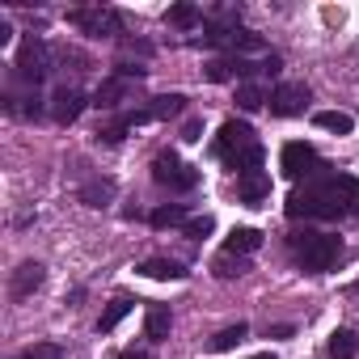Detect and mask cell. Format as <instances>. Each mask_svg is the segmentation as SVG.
Segmentation results:
<instances>
[{
  "label": "cell",
  "mask_w": 359,
  "mask_h": 359,
  "mask_svg": "<svg viewBox=\"0 0 359 359\" xmlns=\"http://www.w3.org/2000/svg\"><path fill=\"white\" fill-rule=\"evenodd\" d=\"M359 199V182L351 173H338L330 165H321L304 187H296L283 203L287 220H342L355 212Z\"/></svg>",
  "instance_id": "1"
},
{
  "label": "cell",
  "mask_w": 359,
  "mask_h": 359,
  "mask_svg": "<svg viewBox=\"0 0 359 359\" xmlns=\"http://www.w3.org/2000/svg\"><path fill=\"white\" fill-rule=\"evenodd\" d=\"M287 245H292L300 271H309V275H321V271H330V266L342 258V237H330V233H317V229L292 233Z\"/></svg>",
  "instance_id": "2"
},
{
  "label": "cell",
  "mask_w": 359,
  "mask_h": 359,
  "mask_svg": "<svg viewBox=\"0 0 359 359\" xmlns=\"http://www.w3.org/2000/svg\"><path fill=\"white\" fill-rule=\"evenodd\" d=\"M152 182L165 187V191H173V195H187V191L199 187V169L187 165V161H177V152H161L152 161Z\"/></svg>",
  "instance_id": "3"
},
{
  "label": "cell",
  "mask_w": 359,
  "mask_h": 359,
  "mask_svg": "<svg viewBox=\"0 0 359 359\" xmlns=\"http://www.w3.org/2000/svg\"><path fill=\"white\" fill-rule=\"evenodd\" d=\"M325 161L317 156V148L313 144H304V140H287L283 148H279V169L287 173V177H296V182H300V177H304V182H309V177L321 169Z\"/></svg>",
  "instance_id": "4"
},
{
  "label": "cell",
  "mask_w": 359,
  "mask_h": 359,
  "mask_svg": "<svg viewBox=\"0 0 359 359\" xmlns=\"http://www.w3.org/2000/svg\"><path fill=\"white\" fill-rule=\"evenodd\" d=\"M13 72H18V81H26L30 89H39V81H43V76L51 72V68H47V43L30 34V39H26L22 47H18V60H13Z\"/></svg>",
  "instance_id": "5"
},
{
  "label": "cell",
  "mask_w": 359,
  "mask_h": 359,
  "mask_svg": "<svg viewBox=\"0 0 359 359\" xmlns=\"http://www.w3.org/2000/svg\"><path fill=\"white\" fill-rule=\"evenodd\" d=\"M68 26L85 30L89 39H114V34H123V18L114 9H72Z\"/></svg>",
  "instance_id": "6"
},
{
  "label": "cell",
  "mask_w": 359,
  "mask_h": 359,
  "mask_svg": "<svg viewBox=\"0 0 359 359\" xmlns=\"http://www.w3.org/2000/svg\"><path fill=\"white\" fill-rule=\"evenodd\" d=\"M313 102V93H309V85L304 81H283V85H275L271 89V114L275 118H296V114H304V106Z\"/></svg>",
  "instance_id": "7"
},
{
  "label": "cell",
  "mask_w": 359,
  "mask_h": 359,
  "mask_svg": "<svg viewBox=\"0 0 359 359\" xmlns=\"http://www.w3.org/2000/svg\"><path fill=\"white\" fill-rule=\"evenodd\" d=\"M250 144H258L254 140V127L245 123V118H229L224 127H220V140H216V152L229 161L233 152H241V148H250Z\"/></svg>",
  "instance_id": "8"
},
{
  "label": "cell",
  "mask_w": 359,
  "mask_h": 359,
  "mask_svg": "<svg viewBox=\"0 0 359 359\" xmlns=\"http://www.w3.org/2000/svg\"><path fill=\"white\" fill-rule=\"evenodd\" d=\"M89 102H85V93L81 89H72V85H60L55 89V97H51V114H55V123H76L81 118V110H85Z\"/></svg>",
  "instance_id": "9"
},
{
  "label": "cell",
  "mask_w": 359,
  "mask_h": 359,
  "mask_svg": "<svg viewBox=\"0 0 359 359\" xmlns=\"http://www.w3.org/2000/svg\"><path fill=\"white\" fill-rule=\"evenodd\" d=\"M43 279H47V266H43V262H22V266L13 271V279H9V292H13V300H26V296H34V292L43 287Z\"/></svg>",
  "instance_id": "10"
},
{
  "label": "cell",
  "mask_w": 359,
  "mask_h": 359,
  "mask_svg": "<svg viewBox=\"0 0 359 359\" xmlns=\"http://www.w3.org/2000/svg\"><path fill=\"white\" fill-rule=\"evenodd\" d=\"M127 97H131V81H118V76H110V81H102V85H97V93H93V106H97V110H118Z\"/></svg>",
  "instance_id": "11"
},
{
  "label": "cell",
  "mask_w": 359,
  "mask_h": 359,
  "mask_svg": "<svg viewBox=\"0 0 359 359\" xmlns=\"http://www.w3.org/2000/svg\"><path fill=\"white\" fill-rule=\"evenodd\" d=\"M237 195H241V203L258 208V203L271 195V177H266V173H245V177H237Z\"/></svg>",
  "instance_id": "12"
},
{
  "label": "cell",
  "mask_w": 359,
  "mask_h": 359,
  "mask_svg": "<svg viewBox=\"0 0 359 359\" xmlns=\"http://www.w3.org/2000/svg\"><path fill=\"white\" fill-rule=\"evenodd\" d=\"M169 325H173L169 309L165 304H148V313H144V338L148 342H165L169 338Z\"/></svg>",
  "instance_id": "13"
},
{
  "label": "cell",
  "mask_w": 359,
  "mask_h": 359,
  "mask_svg": "<svg viewBox=\"0 0 359 359\" xmlns=\"http://www.w3.org/2000/svg\"><path fill=\"white\" fill-rule=\"evenodd\" d=\"M262 161H266L262 144H250V148H241V152L229 156V169H233L237 177H245V173H262Z\"/></svg>",
  "instance_id": "14"
},
{
  "label": "cell",
  "mask_w": 359,
  "mask_h": 359,
  "mask_svg": "<svg viewBox=\"0 0 359 359\" xmlns=\"http://www.w3.org/2000/svg\"><path fill=\"white\" fill-rule=\"evenodd\" d=\"M245 334H250V325H245V321H237V325H224L220 334H212V338H208V351H212V355H224V351L241 346V342H245Z\"/></svg>",
  "instance_id": "15"
},
{
  "label": "cell",
  "mask_w": 359,
  "mask_h": 359,
  "mask_svg": "<svg viewBox=\"0 0 359 359\" xmlns=\"http://www.w3.org/2000/svg\"><path fill=\"white\" fill-rule=\"evenodd\" d=\"M165 22L177 26V30H195V26L203 22V9L191 5V0H182V5H169V9H165Z\"/></svg>",
  "instance_id": "16"
},
{
  "label": "cell",
  "mask_w": 359,
  "mask_h": 359,
  "mask_svg": "<svg viewBox=\"0 0 359 359\" xmlns=\"http://www.w3.org/2000/svg\"><path fill=\"white\" fill-rule=\"evenodd\" d=\"M187 203H165V208H156L152 216H148V224L152 229H187Z\"/></svg>",
  "instance_id": "17"
},
{
  "label": "cell",
  "mask_w": 359,
  "mask_h": 359,
  "mask_svg": "<svg viewBox=\"0 0 359 359\" xmlns=\"http://www.w3.org/2000/svg\"><path fill=\"white\" fill-rule=\"evenodd\" d=\"M110 199H114V182H110V177H93V182L81 187V203L85 208H106Z\"/></svg>",
  "instance_id": "18"
},
{
  "label": "cell",
  "mask_w": 359,
  "mask_h": 359,
  "mask_svg": "<svg viewBox=\"0 0 359 359\" xmlns=\"http://www.w3.org/2000/svg\"><path fill=\"white\" fill-rule=\"evenodd\" d=\"M135 271H140L144 279H187L182 262H169V258H148V262H140Z\"/></svg>",
  "instance_id": "19"
},
{
  "label": "cell",
  "mask_w": 359,
  "mask_h": 359,
  "mask_svg": "<svg viewBox=\"0 0 359 359\" xmlns=\"http://www.w3.org/2000/svg\"><path fill=\"white\" fill-rule=\"evenodd\" d=\"M258 245H262V233H258V229H233L229 241H224V254H241V258H245V254H254Z\"/></svg>",
  "instance_id": "20"
},
{
  "label": "cell",
  "mask_w": 359,
  "mask_h": 359,
  "mask_svg": "<svg viewBox=\"0 0 359 359\" xmlns=\"http://www.w3.org/2000/svg\"><path fill=\"white\" fill-rule=\"evenodd\" d=\"M144 110H148L152 118H173V114L187 110V93H161V97H152Z\"/></svg>",
  "instance_id": "21"
},
{
  "label": "cell",
  "mask_w": 359,
  "mask_h": 359,
  "mask_svg": "<svg viewBox=\"0 0 359 359\" xmlns=\"http://www.w3.org/2000/svg\"><path fill=\"white\" fill-rule=\"evenodd\" d=\"M313 123H317L321 131H334V135H351V131H355V118L342 114V110H317Z\"/></svg>",
  "instance_id": "22"
},
{
  "label": "cell",
  "mask_w": 359,
  "mask_h": 359,
  "mask_svg": "<svg viewBox=\"0 0 359 359\" xmlns=\"http://www.w3.org/2000/svg\"><path fill=\"white\" fill-rule=\"evenodd\" d=\"M131 304H135V300H127V296H114V300L106 304V313L97 317V334H110V330H114V325H118V321L131 313Z\"/></svg>",
  "instance_id": "23"
},
{
  "label": "cell",
  "mask_w": 359,
  "mask_h": 359,
  "mask_svg": "<svg viewBox=\"0 0 359 359\" xmlns=\"http://www.w3.org/2000/svg\"><path fill=\"white\" fill-rule=\"evenodd\" d=\"M355 355H359L355 330H334L330 334V359H355Z\"/></svg>",
  "instance_id": "24"
},
{
  "label": "cell",
  "mask_w": 359,
  "mask_h": 359,
  "mask_svg": "<svg viewBox=\"0 0 359 359\" xmlns=\"http://www.w3.org/2000/svg\"><path fill=\"white\" fill-rule=\"evenodd\" d=\"M271 102V93L262 89V85H254V81H241L237 85V106L241 110H258V106H266Z\"/></svg>",
  "instance_id": "25"
},
{
  "label": "cell",
  "mask_w": 359,
  "mask_h": 359,
  "mask_svg": "<svg viewBox=\"0 0 359 359\" xmlns=\"http://www.w3.org/2000/svg\"><path fill=\"white\" fill-rule=\"evenodd\" d=\"M212 271H216V275H220V279H241V275H245V271H250V262H245V258H241V254H220V258H216V266H212Z\"/></svg>",
  "instance_id": "26"
},
{
  "label": "cell",
  "mask_w": 359,
  "mask_h": 359,
  "mask_svg": "<svg viewBox=\"0 0 359 359\" xmlns=\"http://www.w3.org/2000/svg\"><path fill=\"white\" fill-rule=\"evenodd\" d=\"M22 359H64V346L60 342H34L22 351Z\"/></svg>",
  "instance_id": "27"
},
{
  "label": "cell",
  "mask_w": 359,
  "mask_h": 359,
  "mask_svg": "<svg viewBox=\"0 0 359 359\" xmlns=\"http://www.w3.org/2000/svg\"><path fill=\"white\" fill-rule=\"evenodd\" d=\"M203 76H208L212 85H224V81H233V60H212Z\"/></svg>",
  "instance_id": "28"
},
{
  "label": "cell",
  "mask_w": 359,
  "mask_h": 359,
  "mask_svg": "<svg viewBox=\"0 0 359 359\" xmlns=\"http://www.w3.org/2000/svg\"><path fill=\"white\" fill-rule=\"evenodd\" d=\"M114 76H118V81H135V85H140V81L148 76V68H144V64H127V60H118V64H114Z\"/></svg>",
  "instance_id": "29"
},
{
  "label": "cell",
  "mask_w": 359,
  "mask_h": 359,
  "mask_svg": "<svg viewBox=\"0 0 359 359\" xmlns=\"http://www.w3.org/2000/svg\"><path fill=\"white\" fill-rule=\"evenodd\" d=\"M212 229H216V220H212V216H195V220H187V237H191V241H203Z\"/></svg>",
  "instance_id": "30"
},
{
  "label": "cell",
  "mask_w": 359,
  "mask_h": 359,
  "mask_svg": "<svg viewBox=\"0 0 359 359\" xmlns=\"http://www.w3.org/2000/svg\"><path fill=\"white\" fill-rule=\"evenodd\" d=\"M182 140H187V144L203 140V118H187V127H182Z\"/></svg>",
  "instance_id": "31"
},
{
  "label": "cell",
  "mask_w": 359,
  "mask_h": 359,
  "mask_svg": "<svg viewBox=\"0 0 359 359\" xmlns=\"http://www.w3.org/2000/svg\"><path fill=\"white\" fill-rule=\"evenodd\" d=\"M5 43H13V26H9L5 18H0V47H5Z\"/></svg>",
  "instance_id": "32"
},
{
  "label": "cell",
  "mask_w": 359,
  "mask_h": 359,
  "mask_svg": "<svg viewBox=\"0 0 359 359\" xmlns=\"http://www.w3.org/2000/svg\"><path fill=\"white\" fill-rule=\"evenodd\" d=\"M266 338H292V325H271Z\"/></svg>",
  "instance_id": "33"
},
{
  "label": "cell",
  "mask_w": 359,
  "mask_h": 359,
  "mask_svg": "<svg viewBox=\"0 0 359 359\" xmlns=\"http://www.w3.org/2000/svg\"><path fill=\"white\" fill-rule=\"evenodd\" d=\"M118 359H148V351H123Z\"/></svg>",
  "instance_id": "34"
},
{
  "label": "cell",
  "mask_w": 359,
  "mask_h": 359,
  "mask_svg": "<svg viewBox=\"0 0 359 359\" xmlns=\"http://www.w3.org/2000/svg\"><path fill=\"white\" fill-rule=\"evenodd\" d=\"M254 359H275V355H271V351H262V355H254Z\"/></svg>",
  "instance_id": "35"
},
{
  "label": "cell",
  "mask_w": 359,
  "mask_h": 359,
  "mask_svg": "<svg viewBox=\"0 0 359 359\" xmlns=\"http://www.w3.org/2000/svg\"><path fill=\"white\" fill-rule=\"evenodd\" d=\"M351 216H355V220H359V199H355V212H351Z\"/></svg>",
  "instance_id": "36"
}]
</instances>
